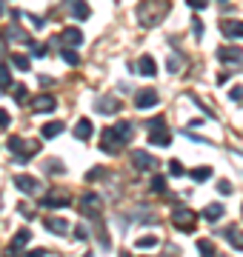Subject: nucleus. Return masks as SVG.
<instances>
[{
	"label": "nucleus",
	"mask_w": 243,
	"mask_h": 257,
	"mask_svg": "<svg viewBox=\"0 0 243 257\" xmlns=\"http://www.w3.org/2000/svg\"><path fill=\"white\" fill-rule=\"evenodd\" d=\"M132 135H135V126L126 123V120H120L117 126H112V128H106V132H103L100 149L106 152V155H117V149L126 146V143L132 140Z\"/></svg>",
	"instance_id": "f257e3e1"
},
{
	"label": "nucleus",
	"mask_w": 243,
	"mask_h": 257,
	"mask_svg": "<svg viewBox=\"0 0 243 257\" xmlns=\"http://www.w3.org/2000/svg\"><path fill=\"white\" fill-rule=\"evenodd\" d=\"M163 15H166V3L163 0H146V3H141L138 6V20H141V26H155V23H160L163 20Z\"/></svg>",
	"instance_id": "f03ea898"
},
{
	"label": "nucleus",
	"mask_w": 243,
	"mask_h": 257,
	"mask_svg": "<svg viewBox=\"0 0 243 257\" xmlns=\"http://www.w3.org/2000/svg\"><path fill=\"white\" fill-rule=\"evenodd\" d=\"M195 220H197V214L192 209H186V206H180V209L172 211V223H175V229L178 231L192 234V231H195Z\"/></svg>",
	"instance_id": "7ed1b4c3"
},
{
	"label": "nucleus",
	"mask_w": 243,
	"mask_h": 257,
	"mask_svg": "<svg viewBox=\"0 0 243 257\" xmlns=\"http://www.w3.org/2000/svg\"><path fill=\"white\" fill-rule=\"evenodd\" d=\"M132 166H135L138 172H155L158 160H155L149 152H143V149H132Z\"/></svg>",
	"instance_id": "20e7f679"
},
{
	"label": "nucleus",
	"mask_w": 243,
	"mask_h": 257,
	"mask_svg": "<svg viewBox=\"0 0 243 257\" xmlns=\"http://www.w3.org/2000/svg\"><path fill=\"white\" fill-rule=\"evenodd\" d=\"M63 9L75 20H89V15H92V9H89L86 0H63Z\"/></svg>",
	"instance_id": "39448f33"
},
{
	"label": "nucleus",
	"mask_w": 243,
	"mask_h": 257,
	"mask_svg": "<svg viewBox=\"0 0 243 257\" xmlns=\"http://www.w3.org/2000/svg\"><path fill=\"white\" fill-rule=\"evenodd\" d=\"M155 106H158V92L155 89H141L135 94V109L146 111V109H155Z\"/></svg>",
	"instance_id": "423d86ee"
},
{
	"label": "nucleus",
	"mask_w": 243,
	"mask_h": 257,
	"mask_svg": "<svg viewBox=\"0 0 243 257\" xmlns=\"http://www.w3.org/2000/svg\"><path fill=\"white\" fill-rule=\"evenodd\" d=\"M69 194L66 192H49L46 197H40V206H43V209H66V206H69Z\"/></svg>",
	"instance_id": "0eeeda50"
},
{
	"label": "nucleus",
	"mask_w": 243,
	"mask_h": 257,
	"mask_svg": "<svg viewBox=\"0 0 243 257\" xmlns=\"http://www.w3.org/2000/svg\"><path fill=\"white\" fill-rule=\"evenodd\" d=\"M80 209H83V214H100L103 209V197L100 194H94V192H86L83 194V200H80Z\"/></svg>",
	"instance_id": "6e6552de"
},
{
	"label": "nucleus",
	"mask_w": 243,
	"mask_h": 257,
	"mask_svg": "<svg viewBox=\"0 0 243 257\" xmlns=\"http://www.w3.org/2000/svg\"><path fill=\"white\" fill-rule=\"evenodd\" d=\"M15 189L23 192V194H38L40 183L35 180V177H29V175H15Z\"/></svg>",
	"instance_id": "1a4fd4ad"
},
{
	"label": "nucleus",
	"mask_w": 243,
	"mask_h": 257,
	"mask_svg": "<svg viewBox=\"0 0 243 257\" xmlns=\"http://www.w3.org/2000/svg\"><path fill=\"white\" fill-rule=\"evenodd\" d=\"M60 40H63L66 49H75V46H80V43H83V32H80V29H75V26H69V29H63Z\"/></svg>",
	"instance_id": "9d476101"
},
{
	"label": "nucleus",
	"mask_w": 243,
	"mask_h": 257,
	"mask_svg": "<svg viewBox=\"0 0 243 257\" xmlns=\"http://www.w3.org/2000/svg\"><path fill=\"white\" fill-rule=\"evenodd\" d=\"M32 109L35 111H43V114H49V111L57 109V100L52 97V94H38L35 97V103H32Z\"/></svg>",
	"instance_id": "9b49d317"
},
{
	"label": "nucleus",
	"mask_w": 243,
	"mask_h": 257,
	"mask_svg": "<svg viewBox=\"0 0 243 257\" xmlns=\"http://www.w3.org/2000/svg\"><path fill=\"white\" fill-rule=\"evenodd\" d=\"M217 57L223 63H237V60H243V49L240 46H220L217 49Z\"/></svg>",
	"instance_id": "f8f14e48"
},
{
	"label": "nucleus",
	"mask_w": 243,
	"mask_h": 257,
	"mask_svg": "<svg viewBox=\"0 0 243 257\" xmlns=\"http://www.w3.org/2000/svg\"><path fill=\"white\" fill-rule=\"evenodd\" d=\"M29 240H32V231H29V229H20L18 234L12 237V243H9V254H18V251H23Z\"/></svg>",
	"instance_id": "ddd939ff"
},
{
	"label": "nucleus",
	"mask_w": 243,
	"mask_h": 257,
	"mask_svg": "<svg viewBox=\"0 0 243 257\" xmlns=\"http://www.w3.org/2000/svg\"><path fill=\"white\" fill-rule=\"evenodd\" d=\"M94 109H97V114H117L120 111V103L114 100V97H97Z\"/></svg>",
	"instance_id": "4468645a"
},
{
	"label": "nucleus",
	"mask_w": 243,
	"mask_h": 257,
	"mask_svg": "<svg viewBox=\"0 0 243 257\" xmlns=\"http://www.w3.org/2000/svg\"><path fill=\"white\" fill-rule=\"evenodd\" d=\"M149 143L152 146H169V143H172V132H169L166 126L163 128H152L149 132Z\"/></svg>",
	"instance_id": "2eb2a0df"
},
{
	"label": "nucleus",
	"mask_w": 243,
	"mask_h": 257,
	"mask_svg": "<svg viewBox=\"0 0 243 257\" xmlns=\"http://www.w3.org/2000/svg\"><path fill=\"white\" fill-rule=\"evenodd\" d=\"M138 72H141L143 77H155V74H158V63H155V57L143 55L141 60H138Z\"/></svg>",
	"instance_id": "dca6fc26"
},
{
	"label": "nucleus",
	"mask_w": 243,
	"mask_h": 257,
	"mask_svg": "<svg viewBox=\"0 0 243 257\" xmlns=\"http://www.w3.org/2000/svg\"><path fill=\"white\" fill-rule=\"evenodd\" d=\"M220 32L226 37H243V23L240 20H220Z\"/></svg>",
	"instance_id": "f3484780"
},
{
	"label": "nucleus",
	"mask_w": 243,
	"mask_h": 257,
	"mask_svg": "<svg viewBox=\"0 0 243 257\" xmlns=\"http://www.w3.org/2000/svg\"><path fill=\"white\" fill-rule=\"evenodd\" d=\"M206 223H217V220H223V206L220 203H212V206H206L203 214H200Z\"/></svg>",
	"instance_id": "a211bd4d"
},
{
	"label": "nucleus",
	"mask_w": 243,
	"mask_h": 257,
	"mask_svg": "<svg viewBox=\"0 0 243 257\" xmlns=\"http://www.w3.org/2000/svg\"><path fill=\"white\" fill-rule=\"evenodd\" d=\"M94 135V126H92V120H77V126H75V138L77 140H89Z\"/></svg>",
	"instance_id": "6ab92c4d"
},
{
	"label": "nucleus",
	"mask_w": 243,
	"mask_h": 257,
	"mask_svg": "<svg viewBox=\"0 0 243 257\" xmlns=\"http://www.w3.org/2000/svg\"><path fill=\"white\" fill-rule=\"evenodd\" d=\"M43 226H46L52 234H66V231H69V223L60 220V217H46V220H43Z\"/></svg>",
	"instance_id": "aec40b11"
},
{
	"label": "nucleus",
	"mask_w": 243,
	"mask_h": 257,
	"mask_svg": "<svg viewBox=\"0 0 243 257\" xmlns=\"http://www.w3.org/2000/svg\"><path fill=\"white\" fill-rule=\"evenodd\" d=\"M226 240L232 243L234 251H243V231L237 229V226H229V229H226Z\"/></svg>",
	"instance_id": "412c9836"
},
{
	"label": "nucleus",
	"mask_w": 243,
	"mask_h": 257,
	"mask_svg": "<svg viewBox=\"0 0 243 257\" xmlns=\"http://www.w3.org/2000/svg\"><path fill=\"white\" fill-rule=\"evenodd\" d=\"M60 132H63V123H57V120H52V123H46V126H40V138L52 140V138H57Z\"/></svg>",
	"instance_id": "4be33fe9"
},
{
	"label": "nucleus",
	"mask_w": 243,
	"mask_h": 257,
	"mask_svg": "<svg viewBox=\"0 0 243 257\" xmlns=\"http://www.w3.org/2000/svg\"><path fill=\"white\" fill-rule=\"evenodd\" d=\"M6 149H9L15 157H20V155H23V149H26V140H23V138H15V135H9V140H6Z\"/></svg>",
	"instance_id": "5701e85b"
},
{
	"label": "nucleus",
	"mask_w": 243,
	"mask_h": 257,
	"mask_svg": "<svg viewBox=\"0 0 243 257\" xmlns=\"http://www.w3.org/2000/svg\"><path fill=\"white\" fill-rule=\"evenodd\" d=\"M189 177H192L195 183H206V180L212 177V169H209V166H197V169H192V172H189Z\"/></svg>",
	"instance_id": "b1692460"
},
{
	"label": "nucleus",
	"mask_w": 243,
	"mask_h": 257,
	"mask_svg": "<svg viewBox=\"0 0 243 257\" xmlns=\"http://www.w3.org/2000/svg\"><path fill=\"white\" fill-rule=\"evenodd\" d=\"M197 254L200 257H217L215 243H212V240H197Z\"/></svg>",
	"instance_id": "393cba45"
},
{
	"label": "nucleus",
	"mask_w": 243,
	"mask_h": 257,
	"mask_svg": "<svg viewBox=\"0 0 243 257\" xmlns=\"http://www.w3.org/2000/svg\"><path fill=\"white\" fill-rule=\"evenodd\" d=\"M138 248H143V251H149V248H158L160 246V240L158 237H152V234H146V237H141L138 243H135Z\"/></svg>",
	"instance_id": "a878e982"
},
{
	"label": "nucleus",
	"mask_w": 243,
	"mask_h": 257,
	"mask_svg": "<svg viewBox=\"0 0 243 257\" xmlns=\"http://www.w3.org/2000/svg\"><path fill=\"white\" fill-rule=\"evenodd\" d=\"M12 66H15V69H18V72H29V57L26 55H12Z\"/></svg>",
	"instance_id": "bb28decb"
},
{
	"label": "nucleus",
	"mask_w": 243,
	"mask_h": 257,
	"mask_svg": "<svg viewBox=\"0 0 243 257\" xmlns=\"http://www.w3.org/2000/svg\"><path fill=\"white\" fill-rule=\"evenodd\" d=\"M60 57H63L69 66H77V63H80V57H77L75 49H66V46H63V49H60Z\"/></svg>",
	"instance_id": "cd10ccee"
},
{
	"label": "nucleus",
	"mask_w": 243,
	"mask_h": 257,
	"mask_svg": "<svg viewBox=\"0 0 243 257\" xmlns=\"http://www.w3.org/2000/svg\"><path fill=\"white\" fill-rule=\"evenodd\" d=\"M12 86V72L6 63H0V89H9Z\"/></svg>",
	"instance_id": "c85d7f7f"
},
{
	"label": "nucleus",
	"mask_w": 243,
	"mask_h": 257,
	"mask_svg": "<svg viewBox=\"0 0 243 257\" xmlns=\"http://www.w3.org/2000/svg\"><path fill=\"white\" fill-rule=\"evenodd\" d=\"M169 175H172V177H183V175H186L183 163H180V160H169Z\"/></svg>",
	"instance_id": "c756f323"
},
{
	"label": "nucleus",
	"mask_w": 243,
	"mask_h": 257,
	"mask_svg": "<svg viewBox=\"0 0 243 257\" xmlns=\"http://www.w3.org/2000/svg\"><path fill=\"white\" fill-rule=\"evenodd\" d=\"M152 192H158V194L166 192V177H163V175H155V177H152Z\"/></svg>",
	"instance_id": "7c9ffc66"
},
{
	"label": "nucleus",
	"mask_w": 243,
	"mask_h": 257,
	"mask_svg": "<svg viewBox=\"0 0 243 257\" xmlns=\"http://www.w3.org/2000/svg\"><path fill=\"white\" fill-rule=\"evenodd\" d=\"M166 69H169L172 74H175V72H180V69H183V57L172 55V57H169V63H166Z\"/></svg>",
	"instance_id": "2f4dec72"
},
{
	"label": "nucleus",
	"mask_w": 243,
	"mask_h": 257,
	"mask_svg": "<svg viewBox=\"0 0 243 257\" xmlns=\"http://www.w3.org/2000/svg\"><path fill=\"white\" fill-rule=\"evenodd\" d=\"M23 18H26L35 29H43V26H46V18H38V15H32V12H23Z\"/></svg>",
	"instance_id": "473e14b6"
},
{
	"label": "nucleus",
	"mask_w": 243,
	"mask_h": 257,
	"mask_svg": "<svg viewBox=\"0 0 243 257\" xmlns=\"http://www.w3.org/2000/svg\"><path fill=\"white\" fill-rule=\"evenodd\" d=\"M46 172H52V175H63L66 166L60 163V160H46Z\"/></svg>",
	"instance_id": "72a5a7b5"
},
{
	"label": "nucleus",
	"mask_w": 243,
	"mask_h": 257,
	"mask_svg": "<svg viewBox=\"0 0 243 257\" xmlns=\"http://www.w3.org/2000/svg\"><path fill=\"white\" fill-rule=\"evenodd\" d=\"M12 97H15V103H26V100H29V92H26V86H18Z\"/></svg>",
	"instance_id": "f704fd0d"
},
{
	"label": "nucleus",
	"mask_w": 243,
	"mask_h": 257,
	"mask_svg": "<svg viewBox=\"0 0 243 257\" xmlns=\"http://www.w3.org/2000/svg\"><path fill=\"white\" fill-rule=\"evenodd\" d=\"M29 46H32V55H35V57L46 55V46H43V43H29Z\"/></svg>",
	"instance_id": "c9c22d12"
},
{
	"label": "nucleus",
	"mask_w": 243,
	"mask_h": 257,
	"mask_svg": "<svg viewBox=\"0 0 243 257\" xmlns=\"http://www.w3.org/2000/svg\"><path fill=\"white\" fill-rule=\"evenodd\" d=\"M100 177H103V169H100V166H94V169H89L86 180H100Z\"/></svg>",
	"instance_id": "e433bc0d"
},
{
	"label": "nucleus",
	"mask_w": 243,
	"mask_h": 257,
	"mask_svg": "<svg viewBox=\"0 0 243 257\" xmlns=\"http://www.w3.org/2000/svg\"><path fill=\"white\" fill-rule=\"evenodd\" d=\"M9 123H12L9 111H6V109H0V128H9Z\"/></svg>",
	"instance_id": "4c0bfd02"
},
{
	"label": "nucleus",
	"mask_w": 243,
	"mask_h": 257,
	"mask_svg": "<svg viewBox=\"0 0 243 257\" xmlns=\"http://www.w3.org/2000/svg\"><path fill=\"white\" fill-rule=\"evenodd\" d=\"M217 192L220 194H232V183H229V180H220V183H217Z\"/></svg>",
	"instance_id": "58836bf2"
},
{
	"label": "nucleus",
	"mask_w": 243,
	"mask_h": 257,
	"mask_svg": "<svg viewBox=\"0 0 243 257\" xmlns=\"http://www.w3.org/2000/svg\"><path fill=\"white\" fill-rule=\"evenodd\" d=\"M163 126H166V120H163V117H155V120L146 123V128H163Z\"/></svg>",
	"instance_id": "ea45409f"
},
{
	"label": "nucleus",
	"mask_w": 243,
	"mask_h": 257,
	"mask_svg": "<svg viewBox=\"0 0 243 257\" xmlns=\"http://www.w3.org/2000/svg\"><path fill=\"white\" fill-rule=\"evenodd\" d=\"M186 3L192 9H206V6H209V0H186Z\"/></svg>",
	"instance_id": "a19ab883"
},
{
	"label": "nucleus",
	"mask_w": 243,
	"mask_h": 257,
	"mask_svg": "<svg viewBox=\"0 0 243 257\" xmlns=\"http://www.w3.org/2000/svg\"><path fill=\"white\" fill-rule=\"evenodd\" d=\"M75 237H77V240H89V231H86V226H77V229H75Z\"/></svg>",
	"instance_id": "79ce46f5"
},
{
	"label": "nucleus",
	"mask_w": 243,
	"mask_h": 257,
	"mask_svg": "<svg viewBox=\"0 0 243 257\" xmlns=\"http://www.w3.org/2000/svg\"><path fill=\"white\" fill-rule=\"evenodd\" d=\"M229 97H232V100H240V97H243V89H240V86H234L232 92H229Z\"/></svg>",
	"instance_id": "37998d69"
},
{
	"label": "nucleus",
	"mask_w": 243,
	"mask_h": 257,
	"mask_svg": "<svg viewBox=\"0 0 243 257\" xmlns=\"http://www.w3.org/2000/svg\"><path fill=\"white\" fill-rule=\"evenodd\" d=\"M192 29H195L197 37H203V23H200V20H195V23H192Z\"/></svg>",
	"instance_id": "c03bdc74"
},
{
	"label": "nucleus",
	"mask_w": 243,
	"mask_h": 257,
	"mask_svg": "<svg viewBox=\"0 0 243 257\" xmlns=\"http://www.w3.org/2000/svg\"><path fill=\"white\" fill-rule=\"evenodd\" d=\"M26 257H46V251H43V248H35V251H29Z\"/></svg>",
	"instance_id": "a18cd8bd"
},
{
	"label": "nucleus",
	"mask_w": 243,
	"mask_h": 257,
	"mask_svg": "<svg viewBox=\"0 0 243 257\" xmlns=\"http://www.w3.org/2000/svg\"><path fill=\"white\" fill-rule=\"evenodd\" d=\"M0 15H3V0H0Z\"/></svg>",
	"instance_id": "49530a36"
},
{
	"label": "nucleus",
	"mask_w": 243,
	"mask_h": 257,
	"mask_svg": "<svg viewBox=\"0 0 243 257\" xmlns=\"http://www.w3.org/2000/svg\"><path fill=\"white\" fill-rule=\"evenodd\" d=\"M83 257H94V254H83Z\"/></svg>",
	"instance_id": "de8ad7c7"
},
{
	"label": "nucleus",
	"mask_w": 243,
	"mask_h": 257,
	"mask_svg": "<svg viewBox=\"0 0 243 257\" xmlns=\"http://www.w3.org/2000/svg\"><path fill=\"white\" fill-rule=\"evenodd\" d=\"M240 214H243V209H240Z\"/></svg>",
	"instance_id": "09e8293b"
}]
</instances>
